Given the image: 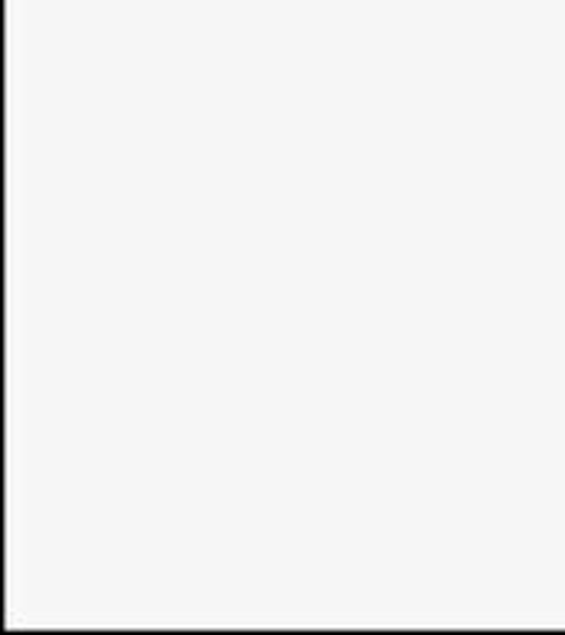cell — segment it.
Instances as JSON below:
<instances>
[]
</instances>
